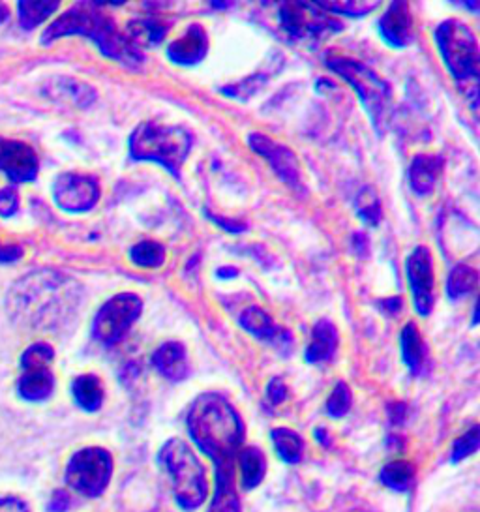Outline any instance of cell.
I'll list each match as a JSON object with an SVG mask.
<instances>
[{
	"instance_id": "cell-34",
	"label": "cell",
	"mask_w": 480,
	"mask_h": 512,
	"mask_svg": "<svg viewBox=\"0 0 480 512\" xmlns=\"http://www.w3.org/2000/svg\"><path fill=\"white\" fill-rule=\"evenodd\" d=\"M351 404H353V396H351L349 387L345 385L344 381H338L327 400V413L332 419H340L349 413Z\"/></svg>"
},
{
	"instance_id": "cell-14",
	"label": "cell",
	"mask_w": 480,
	"mask_h": 512,
	"mask_svg": "<svg viewBox=\"0 0 480 512\" xmlns=\"http://www.w3.org/2000/svg\"><path fill=\"white\" fill-rule=\"evenodd\" d=\"M38 171L40 162L30 145L0 137V173H4L12 184L36 181Z\"/></svg>"
},
{
	"instance_id": "cell-39",
	"label": "cell",
	"mask_w": 480,
	"mask_h": 512,
	"mask_svg": "<svg viewBox=\"0 0 480 512\" xmlns=\"http://www.w3.org/2000/svg\"><path fill=\"white\" fill-rule=\"evenodd\" d=\"M0 512H30V509L21 497L4 496L0 497Z\"/></svg>"
},
{
	"instance_id": "cell-19",
	"label": "cell",
	"mask_w": 480,
	"mask_h": 512,
	"mask_svg": "<svg viewBox=\"0 0 480 512\" xmlns=\"http://www.w3.org/2000/svg\"><path fill=\"white\" fill-rule=\"evenodd\" d=\"M445 167V158L441 154H417L409 166L407 177H409V186L417 196H428L432 194L435 188V182L439 175L443 173Z\"/></svg>"
},
{
	"instance_id": "cell-36",
	"label": "cell",
	"mask_w": 480,
	"mask_h": 512,
	"mask_svg": "<svg viewBox=\"0 0 480 512\" xmlns=\"http://www.w3.org/2000/svg\"><path fill=\"white\" fill-rule=\"evenodd\" d=\"M19 211V196L14 186H6L0 190V216L12 218L15 212Z\"/></svg>"
},
{
	"instance_id": "cell-6",
	"label": "cell",
	"mask_w": 480,
	"mask_h": 512,
	"mask_svg": "<svg viewBox=\"0 0 480 512\" xmlns=\"http://www.w3.org/2000/svg\"><path fill=\"white\" fill-rule=\"evenodd\" d=\"M327 68L345 79L355 89L372 121L375 132L383 136L387 117H389L390 102H392V89L389 83L379 74H375L374 70L368 68L364 62L355 61L349 57H330L327 59Z\"/></svg>"
},
{
	"instance_id": "cell-26",
	"label": "cell",
	"mask_w": 480,
	"mask_h": 512,
	"mask_svg": "<svg viewBox=\"0 0 480 512\" xmlns=\"http://www.w3.org/2000/svg\"><path fill=\"white\" fill-rule=\"evenodd\" d=\"M59 0H42V2H30L21 0L17 4L19 25L25 31H34L38 25H42L47 17L53 16L59 10Z\"/></svg>"
},
{
	"instance_id": "cell-41",
	"label": "cell",
	"mask_w": 480,
	"mask_h": 512,
	"mask_svg": "<svg viewBox=\"0 0 480 512\" xmlns=\"http://www.w3.org/2000/svg\"><path fill=\"white\" fill-rule=\"evenodd\" d=\"M210 220L214 222V224H218V226L222 227L224 231H231V233H240V231H246V226L244 224H240V222H231V220H222V218H218V216H214V214H207Z\"/></svg>"
},
{
	"instance_id": "cell-20",
	"label": "cell",
	"mask_w": 480,
	"mask_h": 512,
	"mask_svg": "<svg viewBox=\"0 0 480 512\" xmlns=\"http://www.w3.org/2000/svg\"><path fill=\"white\" fill-rule=\"evenodd\" d=\"M55 391V376L51 368H25L17 379V394L25 402H45Z\"/></svg>"
},
{
	"instance_id": "cell-11",
	"label": "cell",
	"mask_w": 480,
	"mask_h": 512,
	"mask_svg": "<svg viewBox=\"0 0 480 512\" xmlns=\"http://www.w3.org/2000/svg\"><path fill=\"white\" fill-rule=\"evenodd\" d=\"M53 199L60 211L89 212L100 201V184L90 175L62 173L53 184Z\"/></svg>"
},
{
	"instance_id": "cell-29",
	"label": "cell",
	"mask_w": 480,
	"mask_h": 512,
	"mask_svg": "<svg viewBox=\"0 0 480 512\" xmlns=\"http://www.w3.org/2000/svg\"><path fill=\"white\" fill-rule=\"evenodd\" d=\"M415 481V467L405 460H396L383 467L381 482L396 492H407Z\"/></svg>"
},
{
	"instance_id": "cell-33",
	"label": "cell",
	"mask_w": 480,
	"mask_h": 512,
	"mask_svg": "<svg viewBox=\"0 0 480 512\" xmlns=\"http://www.w3.org/2000/svg\"><path fill=\"white\" fill-rule=\"evenodd\" d=\"M355 207H357L360 218L366 224H370V226H377L379 224L383 211H381V203L377 199V194H375L372 188H362L360 190L359 196L355 199Z\"/></svg>"
},
{
	"instance_id": "cell-21",
	"label": "cell",
	"mask_w": 480,
	"mask_h": 512,
	"mask_svg": "<svg viewBox=\"0 0 480 512\" xmlns=\"http://www.w3.org/2000/svg\"><path fill=\"white\" fill-rule=\"evenodd\" d=\"M402 346V359L409 368L411 376H422L428 366V346L424 344V338L420 334L415 323H407L400 336Z\"/></svg>"
},
{
	"instance_id": "cell-18",
	"label": "cell",
	"mask_w": 480,
	"mask_h": 512,
	"mask_svg": "<svg viewBox=\"0 0 480 512\" xmlns=\"http://www.w3.org/2000/svg\"><path fill=\"white\" fill-rule=\"evenodd\" d=\"M152 366L169 381L180 383L190 376L186 347L180 342H164L152 353Z\"/></svg>"
},
{
	"instance_id": "cell-23",
	"label": "cell",
	"mask_w": 480,
	"mask_h": 512,
	"mask_svg": "<svg viewBox=\"0 0 480 512\" xmlns=\"http://www.w3.org/2000/svg\"><path fill=\"white\" fill-rule=\"evenodd\" d=\"M237 464H240V482L244 490H254L265 479L267 460L259 447L240 449Z\"/></svg>"
},
{
	"instance_id": "cell-12",
	"label": "cell",
	"mask_w": 480,
	"mask_h": 512,
	"mask_svg": "<svg viewBox=\"0 0 480 512\" xmlns=\"http://www.w3.org/2000/svg\"><path fill=\"white\" fill-rule=\"evenodd\" d=\"M407 280L411 286L415 312L419 316H430L435 304L434 261L426 246H417L407 257Z\"/></svg>"
},
{
	"instance_id": "cell-42",
	"label": "cell",
	"mask_w": 480,
	"mask_h": 512,
	"mask_svg": "<svg viewBox=\"0 0 480 512\" xmlns=\"http://www.w3.org/2000/svg\"><path fill=\"white\" fill-rule=\"evenodd\" d=\"M390 419L392 422H402L405 417V406L404 404H392L390 406Z\"/></svg>"
},
{
	"instance_id": "cell-4",
	"label": "cell",
	"mask_w": 480,
	"mask_h": 512,
	"mask_svg": "<svg viewBox=\"0 0 480 512\" xmlns=\"http://www.w3.org/2000/svg\"><path fill=\"white\" fill-rule=\"evenodd\" d=\"M434 40L450 76L469 102L473 111L479 107V42L469 25L458 19H447L437 25Z\"/></svg>"
},
{
	"instance_id": "cell-37",
	"label": "cell",
	"mask_w": 480,
	"mask_h": 512,
	"mask_svg": "<svg viewBox=\"0 0 480 512\" xmlns=\"http://www.w3.org/2000/svg\"><path fill=\"white\" fill-rule=\"evenodd\" d=\"M267 396H269V400L274 406L282 404L285 398H287V387H285L284 381L280 377L270 379L269 387H267Z\"/></svg>"
},
{
	"instance_id": "cell-9",
	"label": "cell",
	"mask_w": 480,
	"mask_h": 512,
	"mask_svg": "<svg viewBox=\"0 0 480 512\" xmlns=\"http://www.w3.org/2000/svg\"><path fill=\"white\" fill-rule=\"evenodd\" d=\"M143 312V301L135 293H119L102 304L92 321V336L104 346H115L132 329Z\"/></svg>"
},
{
	"instance_id": "cell-7",
	"label": "cell",
	"mask_w": 480,
	"mask_h": 512,
	"mask_svg": "<svg viewBox=\"0 0 480 512\" xmlns=\"http://www.w3.org/2000/svg\"><path fill=\"white\" fill-rule=\"evenodd\" d=\"M160 462L173 477V490L180 509H199L207 499L209 484L205 479V469L190 445L177 437L169 439L160 451Z\"/></svg>"
},
{
	"instance_id": "cell-5",
	"label": "cell",
	"mask_w": 480,
	"mask_h": 512,
	"mask_svg": "<svg viewBox=\"0 0 480 512\" xmlns=\"http://www.w3.org/2000/svg\"><path fill=\"white\" fill-rule=\"evenodd\" d=\"M194 137L182 126H160L141 122L128 141L130 156L137 162H154L180 181V169L192 151Z\"/></svg>"
},
{
	"instance_id": "cell-28",
	"label": "cell",
	"mask_w": 480,
	"mask_h": 512,
	"mask_svg": "<svg viewBox=\"0 0 480 512\" xmlns=\"http://www.w3.org/2000/svg\"><path fill=\"white\" fill-rule=\"evenodd\" d=\"M479 284V274L469 265H456L447 278V295L452 301H458L469 295Z\"/></svg>"
},
{
	"instance_id": "cell-40",
	"label": "cell",
	"mask_w": 480,
	"mask_h": 512,
	"mask_svg": "<svg viewBox=\"0 0 480 512\" xmlns=\"http://www.w3.org/2000/svg\"><path fill=\"white\" fill-rule=\"evenodd\" d=\"M70 509V496L66 492H55L49 501V512H66Z\"/></svg>"
},
{
	"instance_id": "cell-27",
	"label": "cell",
	"mask_w": 480,
	"mask_h": 512,
	"mask_svg": "<svg viewBox=\"0 0 480 512\" xmlns=\"http://www.w3.org/2000/svg\"><path fill=\"white\" fill-rule=\"evenodd\" d=\"M270 437H272L274 449L285 464H299L304 452V441L297 432L289 428H274L270 432Z\"/></svg>"
},
{
	"instance_id": "cell-30",
	"label": "cell",
	"mask_w": 480,
	"mask_h": 512,
	"mask_svg": "<svg viewBox=\"0 0 480 512\" xmlns=\"http://www.w3.org/2000/svg\"><path fill=\"white\" fill-rule=\"evenodd\" d=\"M130 259L137 267H143V269L162 267L165 261L164 244L156 241L139 242L130 250Z\"/></svg>"
},
{
	"instance_id": "cell-17",
	"label": "cell",
	"mask_w": 480,
	"mask_h": 512,
	"mask_svg": "<svg viewBox=\"0 0 480 512\" xmlns=\"http://www.w3.org/2000/svg\"><path fill=\"white\" fill-rule=\"evenodd\" d=\"M240 327L244 331L250 332L257 340L269 342L274 347L291 346V332L284 331L274 323V319L261 310L259 306H250L246 308L239 317Z\"/></svg>"
},
{
	"instance_id": "cell-3",
	"label": "cell",
	"mask_w": 480,
	"mask_h": 512,
	"mask_svg": "<svg viewBox=\"0 0 480 512\" xmlns=\"http://www.w3.org/2000/svg\"><path fill=\"white\" fill-rule=\"evenodd\" d=\"M66 289L68 280L57 272H29L10 287L6 297L8 312L25 327H51L64 308Z\"/></svg>"
},
{
	"instance_id": "cell-25",
	"label": "cell",
	"mask_w": 480,
	"mask_h": 512,
	"mask_svg": "<svg viewBox=\"0 0 480 512\" xmlns=\"http://www.w3.org/2000/svg\"><path fill=\"white\" fill-rule=\"evenodd\" d=\"M167 27L162 25L156 19H134L128 23V32L126 36L137 49H147V47L158 46L164 40Z\"/></svg>"
},
{
	"instance_id": "cell-24",
	"label": "cell",
	"mask_w": 480,
	"mask_h": 512,
	"mask_svg": "<svg viewBox=\"0 0 480 512\" xmlns=\"http://www.w3.org/2000/svg\"><path fill=\"white\" fill-rule=\"evenodd\" d=\"M75 404L87 413L98 411L104 404V387L102 381L92 374L75 377L72 383Z\"/></svg>"
},
{
	"instance_id": "cell-22",
	"label": "cell",
	"mask_w": 480,
	"mask_h": 512,
	"mask_svg": "<svg viewBox=\"0 0 480 512\" xmlns=\"http://www.w3.org/2000/svg\"><path fill=\"white\" fill-rule=\"evenodd\" d=\"M336 347H338V329L330 319L323 317L314 325L312 340L306 347V361L310 364L330 361Z\"/></svg>"
},
{
	"instance_id": "cell-38",
	"label": "cell",
	"mask_w": 480,
	"mask_h": 512,
	"mask_svg": "<svg viewBox=\"0 0 480 512\" xmlns=\"http://www.w3.org/2000/svg\"><path fill=\"white\" fill-rule=\"evenodd\" d=\"M25 254L23 246L19 244H4L0 242V263H15Z\"/></svg>"
},
{
	"instance_id": "cell-16",
	"label": "cell",
	"mask_w": 480,
	"mask_h": 512,
	"mask_svg": "<svg viewBox=\"0 0 480 512\" xmlns=\"http://www.w3.org/2000/svg\"><path fill=\"white\" fill-rule=\"evenodd\" d=\"M377 31L387 46L404 49L413 38V21L407 2H392L387 12L379 17Z\"/></svg>"
},
{
	"instance_id": "cell-35",
	"label": "cell",
	"mask_w": 480,
	"mask_h": 512,
	"mask_svg": "<svg viewBox=\"0 0 480 512\" xmlns=\"http://www.w3.org/2000/svg\"><path fill=\"white\" fill-rule=\"evenodd\" d=\"M480 445V428L479 426H473L471 430H467L464 436L458 437L456 441H454V445H452V456H450V460L454 462V464H458V462H462L465 460L467 456H471V454H475L477 449H479Z\"/></svg>"
},
{
	"instance_id": "cell-15",
	"label": "cell",
	"mask_w": 480,
	"mask_h": 512,
	"mask_svg": "<svg viewBox=\"0 0 480 512\" xmlns=\"http://www.w3.org/2000/svg\"><path fill=\"white\" fill-rule=\"evenodd\" d=\"M165 53L167 59L177 66H197L209 53V34L203 25L192 23L167 46Z\"/></svg>"
},
{
	"instance_id": "cell-2",
	"label": "cell",
	"mask_w": 480,
	"mask_h": 512,
	"mask_svg": "<svg viewBox=\"0 0 480 512\" xmlns=\"http://www.w3.org/2000/svg\"><path fill=\"white\" fill-rule=\"evenodd\" d=\"M66 36H83L92 40L107 59L119 62L128 70H141L145 53L120 32L111 17L102 12L98 2H79L55 19L44 34L42 44L49 46Z\"/></svg>"
},
{
	"instance_id": "cell-32",
	"label": "cell",
	"mask_w": 480,
	"mask_h": 512,
	"mask_svg": "<svg viewBox=\"0 0 480 512\" xmlns=\"http://www.w3.org/2000/svg\"><path fill=\"white\" fill-rule=\"evenodd\" d=\"M319 8L330 14H338L345 17H364L372 14L379 8L381 2H317Z\"/></svg>"
},
{
	"instance_id": "cell-31",
	"label": "cell",
	"mask_w": 480,
	"mask_h": 512,
	"mask_svg": "<svg viewBox=\"0 0 480 512\" xmlns=\"http://www.w3.org/2000/svg\"><path fill=\"white\" fill-rule=\"evenodd\" d=\"M55 361V349L47 342H34L30 344L21 355V370L25 368H49Z\"/></svg>"
},
{
	"instance_id": "cell-8",
	"label": "cell",
	"mask_w": 480,
	"mask_h": 512,
	"mask_svg": "<svg viewBox=\"0 0 480 512\" xmlns=\"http://www.w3.org/2000/svg\"><path fill=\"white\" fill-rule=\"evenodd\" d=\"M113 475V458L102 447H85L75 452L66 466V484L77 494L100 497Z\"/></svg>"
},
{
	"instance_id": "cell-1",
	"label": "cell",
	"mask_w": 480,
	"mask_h": 512,
	"mask_svg": "<svg viewBox=\"0 0 480 512\" xmlns=\"http://www.w3.org/2000/svg\"><path fill=\"white\" fill-rule=\"evenodd\" d=\"M188 432L216 467V494L209 512H240L235 464L244 441V424L239 411L222 394L203 392L188 411Z\"/></svg>"
},
{
	"instance_id": "cell-13",
	"label": "cell",
	"mask_w": 480,
	"mask_h": 512,
	"mask_svg": "<svg viewBox=\"0 0 480 512\" xmlns=\"http://www.w3.org/2000/svg\"><path fill=\"white\" fill-rule=\"evenodd\" d=\"M248 147L269 162L272 171L291 188H300V166L295 152L282 143H276L265 134L252 132L246 137Z\"/></svg>"
},
{
	"instance_id": "cell-44",
	"label": "cell",
	"mask_w": 480,
	"mask_h": 512,
	"mask_svg": "<svg viewBox=\"0 0 480 512\" xmlns=\"http://www.w3.org/2000/svg\"><path fill=\"white\" fill-rule=\"evenodd\" d=\"M10 17V10L0 2V23H4Z\"/></svg>"
},
{
	"instance_id": "cell-43",
	"label": "cell",
	"mask_w": 480,
	"mask_h": 512,
	"mask_svg": "<svg viewBox=\"0 0 480 512\" xmlns=\"http://www.w3.org/2000/svg\"><path fill=\"white\" fill-rule=\"evenodd\" d=\"M314 436L325 445V447H329L330 445V437L327 436V432H325V428H317L314 432Z\"/></svg>"
},
{
	"instance_id": "cell-10",
	"label": "cell",
	"mask_w": 480,
	"mask_h": 512,
	"mask_svg": "<svg viewBox=\"0 0 480 512\" xmlns=\"http://www.w3.org/2000/svg\"><path fill=\"white\" fill-rule=\"evenodd\" d=\"M280 23L295 40H315L344 29V25L319 8L317 2H284L280 8Z\"/></svg>"
}]
</instances>
